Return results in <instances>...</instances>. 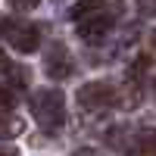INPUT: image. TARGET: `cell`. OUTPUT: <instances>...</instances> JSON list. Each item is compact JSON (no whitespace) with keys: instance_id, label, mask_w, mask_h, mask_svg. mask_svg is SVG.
I'll return each mask as SVG.
<instances>
[{"instance_id":"1","label":"cell","mask_w":156,"mask_h":156,"mask_svg":"<svg viewBox=\"0 0 156 156\" xmlns=\"http://www.w3.org/2000/svg\"><path fill=\"white\" fill-rule=\"evenodd\" d=\"M31 112L44 134H53L66 122V97L59 87H41L31 94Z\"/></svg>"},{"instance_id":"2","label":"cell","mask_w":156,"mask_h":156,"mask_svg":"<svg viewBox=\"0 0 156 156\" xmlns=\"http://www.w3.org/2000/svg\"><path fill=\"white\" fill-rule=\"evenodd\" d=\"M78 106L87 115L112 109V106H119V87H112L109 81H87L84 87H78Z\"/></svg>"},{"instance_id":"3","label":"cell","mask_w":156,"mask_h":156,"mask_svg":"<svg viewBox=\"0 0 156 156\" xmlns=\"http://www.w3.org/2000/svg\"><path fill=\"white\" fill-rule=\"evenodd\" d=\"M0 34L19 50V53H34L41 47V28L28 22H0Z\"/></svg>"},{"instance_id":"4","label":"cell","mask_w":156,"mask_h":156,"mask_svg":"<svg viewBox=\"0 0 156 156\" xmlns=\"http://www.w3.org/2000/svg\"><path fill=\"white\" fill-rule=\"evenodd\" d=\"M112 22H115V12H94V16H84L75 22L78 37L84 44H103L106 34L112 31Z\"/></svg>"},{"instance_id":"5","label":"cell","mask_w":156,"mask_h":156,"mask_svg":"<svg viewBox=\"0 0 156 156\" xmlns=\"http://www.w3.org/2000/svg\"><path fill=\"white\" fill-rule=\"evenodd\" d=\"M44 62H47L44 69H47V75L53 78V81H59V78H69L72 69H75V66H72V53H69L62 44H53V47H50V53H47Z\"/></svg>"},{"instance_id":"6","label":"cell","mask_w":156,"mask_h":156,"mask_svg":"<svg viewBox=\"0 0 156 156\" xmlns=\"http://www.w3.org/2000/svg\"><path fill=\"white\" fill-rule=\"evenodd\" d=\"M106 3L109 0H78V3L69 9V16H72V22H78L84 16H94V12H106Z\"/></svg>"},{"instance_id":"7","label":"cell","mask_w":156,"mask_h":156,"mask_svg":"<svg viewBox=\"0 0 156 156\" xmlns=\"http://www.w3.org/2000/svg\"><path fill=\"white\" fill-rule=\"evenodd\" d=\"M131 153H140V156H156V128L150 131H140L134 137V144H131Z\"/></svg>"},{"instance_id":"8","label":"cell","mask_w":156,"mask_h":156,"mask_svg":"<svg viewBox=\"0 0 156 156\" xmlns=\"http://www.w3.org/2000/svg\"><path fill=\"white\" fill-rule=\"evenodd\" d=\"M25 131V122L19 119V115H0V137H16Z\"/></svg>"},{"instance_id":"9","label":"cell","mask_w":156,"mask_h":156,"mask_svg":"<svg viewBox=\"0 0 156 156\" xmlns=\"http://www.w3.org/2000/svg\"><path fill=\"white\" fill-rule=\"evenodd\" d=\"M12 106H16V94H12L6 84H0V115H9Z\"/></svg>"},{"instance_id":"10","label":"cell","mask_w":156,"mask_h":156,"mask_svg":"<svg viewBox=\"0 0 156 156\" xmlns=\"http://www.w3.org/2000/svg\"><path fill=\"white\" fill-rule=\"evenodd\" d=\"M41 0H9V6L16 9V12H28V9H34Z\"/></svg>"},{"instance_id":"11","label":"cell","mask_w":156,"mask_h":156,"mask_svg":"<svg viewBox=\"0 0 156 156\" xmlns=\"http://www.w3.org/2000/svg\"><path fill=\"white\" fill-rule=\"evenodd\" d=\"M140 16H156V0H137Z\"/></svg>"},{"instance_id":"12","label":"cell","mask_w":156,"mask_h":156,"mask_svg":"<svg viewBox=\"0 0 156 156\" xmlns=\"http://www.w3.org/2000/svg\"><path fill=\"white\" fill-rule=\"evenodd\" d=\"M72 156H103L100 150H94V147H81V150H75Z\"/></svg>"},{"instance_id":"13","label":"cell","mask_w":156,"mask_h":156,"mask_svg":"<svg viewBox=\"0 0 156 156\" xmlns=\"http://www.w3.org/2000/svg\"><path fill=\"white\" fill-rule=\"evenodd\" d=\"M0 156H19V150L12 144H0Z\"/></svg>"},{"instance_id":"14","label":"cell","mask_w":156,"mask_h":156,"mask_svg":"<svg viewBox=\"0 0 156 156\" xmlns=\"http://www.w3.org/2000/svg\"><path fill=\"white\" fill-rule=\"evenodd\" d=\"M150 50H153V53H156V31L150 34Z\"/></svg>"},{"instance_id":"15","label":"cell","mask_w":156,"mask_h":156,"mask_svg":"<svg viewBox=\"0 0 156 156\" xmlns=\"http://www.w3.org/2000/svg\"><path fill=\"white\" fill-rule=\"evenodd\" d=\"M6 62H9V59H6V53H3V50H0V66H6Z\"/></svg>"},{"instance_id":"16","label":"cell","mask_w":156,"mask_h":156,"mask_svg":"<svg viewBox=\"0 0 156 156\" xmlns=\"http://www.w3.org/2000/svg\"><path fill=\"white\" fill-rule=\"evenodd\" d=\"M153 90H156V78H153Z\"/></svg>"}]
</instances>
